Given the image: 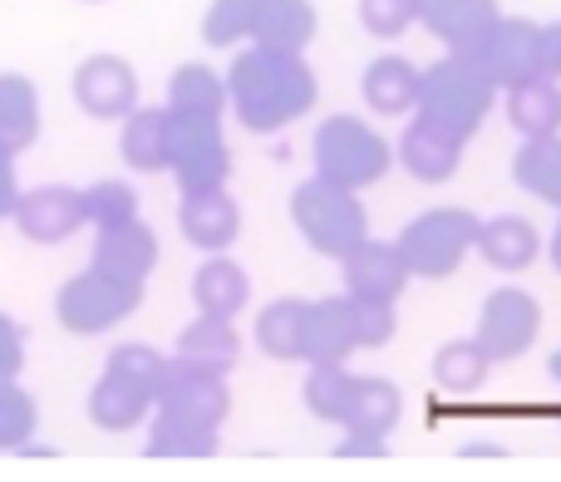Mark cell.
<instances>
[{
  "mask_svg": "<svg viewBox=\"0 0 561 482\" xmlns=\"http://www.w3.org/2000/svg\"><path fill=\"white\" fill-rule=\"evenodd\" d=\"M320 99V79L306 55L247 45L232 55L227 69V104L247 134H280L300 124Z\"/></svg>",
  "mask_w": 561,
  "mask_h": 482,
  "instance_id": "1",
  "label": "cell"
},
{
  "mask_svg": "<svg viewBox=\"0 0 561 482\" xmlns=\"http://www.w3.org/2000/svg\"><path fill=\"white\" fill-rule=\"evenodd\" d=\"M493 99H497L493 79H488L463 49H448L444 59H434V65L424 69L414 118L468 148V138H473L478 128H483V118L493 114Z\"/></svg>",
  "mask_w": 561,
  "mask_h": 482,
  "instance_id": "2",
  "label": "cell"
},
{
  "mask_svg": "<svg viewBox=\"0 0 561 482\" xmlns=\"http://www.w3.org/2000/svg\"><path fill=\"white\" fill-rule=\"evenodd\" d=\"M290 222L316 256L345 261L359 241H369V213L355 187H340L330 177H306L290 193Z\"/></svg>",
  "mask_w": 561,
  "mask_h": 482,
  "instance_id": "3",
  "label": "cell"
},
{
  "mask_svg": "<svg viewBox=\"0 0 561 482\" xmlns=\"http://www.w3.org/2000/svg\"><path fill=\"white\" fill-rule=\"evenodd\" d=\"M310 158H316V177H330L340 187H375L379 177L394 163V148L379 128H369L365 118L355 114H330L316 124V138H310Z\"/></svg>",
  "mask_w": 561,
  "mask_h": 482,
  "instance_id": "4",
  "label": "cell"
},
{
  "mask_svg": "<svg viewBox=\"0 0 561 482\" xmlns=\"http://www.w3.org/2000/svg\"><path fill=\"white\" fill-rule=\"evenodd\" d=\"M478 232L483 217H473L468 207H428L394 241L419 280H448L478 251Z\"/></svg>",
  "mask_w": 561,
  "mask_h": 482,
  "instance_id": "5",
  "label": "cell"
},
{
  "mask_svg": "<svg viewBox=\"0 0 561 482\" xmlns=\"http://www.w3.org/2000/svg\"><path fill=\"white\" fill-rule=\"evenodd\" d=\"M463 55L493 79L497 89H513L533 74H547V25L527 15H497Z\"/></svg>",
  "mask_w": 561,
  "mask_h": 482,
  "instance_id": "6",
  "label": "cell"
},
{
  "mask_svg": "<svg viewBox=\"0 0 561 482\" xmlns=\"http://www.w3.org/2000/svg\"><path fill=\"white\" fill-rule=\"evenodd\" d=\"M144 306V290L138 286H124V280L104 276V271H79V276H69L65 286H59L55 296V320L59 330H69V335H108L114 325H124L134 310Z\"/></svg>",
  "mask_w": 561,
  "mask_h": 482,
  "instance_id": "7",
  "label": "cell"
},
{
  "mask_svg": "<svg viewBox=\"0 0 561 482\" xmlns=\"http://www.w3.org/2000/svg\"><path fill=\"white\" fill-rule=\"evenodd\" d=\"M542 335V300L523 286H497L478 310V345L497 359H523Z\"/></svg>",
  "mask_w": 561,
  "mask_h": 482,
  "instance_id": "8",
  "label": "cell"
},
{
  "mask_svg": "<svg viewBox=\"0 0 561 482\" xmlns=\"http://www.w3.org/2000/svg\"><path fill=\"white\" fill-rule=\"evenodd\" d=\"M183 193L232 183V148H227L222 118H183L173 114V168Z\"/></svg>",
  "mask_w": 561,
  "mask_h": 482,
  "instance_id": "9",
  "label": "cell"
},
{
  "mask_svg": "<svg viewBox=\"0 0 561 482\" xmlns=\"http://www.w3.org/2000/svg\"><path fill=\"white\" fill-rule=\"evenodd\" d=\"M75 104L99 124H124L138 108V74L124 55H89L75 69Z\"/></svg>",
  "mask_w": 561,
  "mask_h": 482,
  "instance_id": "10",
  "label": "cell"
},
{
  "mask_svg": "<svg viewBox=\"0 0 561 482\" xmlns=\"http://www.w3.org/2000/svg\"><path fill=\"white\" fill-rule=\"evenodd\" d=\"M10 222L20 227V237L35 241V246H59V241H69L75 232H84L89 227V213H84V187H35V193L20 197L15 217Z\"/></svg>",
  "mask_w": 561,
  "mask_h": 482,
  "instance_id": "11",
  "label": "cell"
},
{
  "mask_svg": "<svg viewBox=\"0 0 561 482\" xmlns=\"http://www.w3.org/2000/svg\"><path fill=\"white\" fill-rule=\"evenodd\" d=\"M89 266L104 271V276L124 280V286H148L158 266V232L144 222V217H128V222H114V227H99L94 237V256Z\"/></svg>",
  "mask_w": 561,
  "mask_h": 482,
  "instance_id": "12",
  "label": "cell"
},
{
  "mask_svg": "<svg viewBox=\"0 0 561 482\" xmlns=\"http://www.w3.org/2000/svg\"><path fill=\"white\" fill-rule=\"evenodd\" d=\"M168 414H183L193 424L222 428L227 414H232V389H227V375H207V369H187L168 355V379L158 389V404Z\"/></svg>",
  "mask_w": 561,
  "mask_h": 482,
  "instance_id": "13",
  "label": "cell"
},
{
  "mask_svg": "<svg viewBox=\"0 0 561 482\" xmlns=\"http://www.w3.org/2000/svg\"><path fill=\"white\" fill-rule=\"evenodd\" d=\"M178 232H183L187 246L207 251V256L232 246V241L242 237V207L227 193V183L183 193V203H178Z\"/></svg>",
  "mask_w": 561,
  "mask_h": 482,
  "instance_id": "14",
  "label": "cell"
},
{
  "mask_svg": "<svg viewBox=\"0 0 561 482\" xmlns=\"http://www.w3.org/2000/svg\"><path fill=\"white\" fill-rule=\"evenodd\" d=\"M340 276H345V290L350 296H365V300H399L404 286L414 280L409 271L404 251L399 241H359L345 261H340Z\"/></svg>",
  "mask_w": 561,
  "mask_h": 482,
  "instance_id": "15",
  "label": "cell"
},
{
  "mask_svg": "<svg viewBox=\"0 0 561 482\" xmlns=\"http://www.w3.org/2000/svg\"><path fill=\"white\" fill-rule=\"evenodd\" d=\"M359 349L355 320H350V296H325L306 306V325H300V359L306 365H345Z\"/></svg>",
  "mask_w": 561,
  "mask_h": 482,
  "instance_id": "16",
  "label": "cell"
},
{
  "mask_svg": "<svg viewBox=\"0 0 561 482\" xmlns=\"http://www.w3.org/2000/svg\"><path fill=\"white\" fill-rule=\"evenodd\" d=\"M173 359L178 365H187V369H207V375H232L237 359H242L237 320L203 315V310H197V315L183 325V335H178Z\"/></svg>",
  "mask_w": 561,
  "mask_h": 482,
  "instance_id": "17",
  "label": "cell"
},
{
  "mask_svg": "<svg viewBox=\"0 0 561 482\" xmlns=\"http://www.w3.org/2000/svg\"><path fill=\"white\" fill-rule=\"evenodd\" d=\"M419 84H424V69L404 55H379V59H369L365 74H359V94H365L369 114H385V118L414 114Z\"/></svg>",
  "mask_w": 561,
  "mask_h": 482,
  "instance_id": "18",
  "label": "cell"
},
{
  "mask_svg": "<svg viewBox=\"0 0 561 482\" xmlns=\"http://www.w3.org/2000/svg\"><path fill=\"white\" fill-rule=\"evenodd\" d=\"M148 414H153V394H148L138 379L104 365V375L89 389V418H94V428H104V434H128V428H144Z\"/></svg>",
  "mask_w": 561,
  "mask_h": 482,
  "instance_id": "19",
  "label": "cell"
},
{
  "mask_svg": "<svg viewBox=\"0 0 561 482\" xmlns=\"http://www.w3.org/2000/svg\"><path fill=\"white\" fill-rule=\"evenodd\" d=\"M118 153L134 173H168L173 168V108H144L124 118V134H118Z\"/></svg>",
  "mask_w": 561,
  "mask_h": 482,
  "instance_id": "20",
  "label": "cell"
},
{
  "mask_svg": "<svg viewBox=\"0 0 561 482\" xmlns=\"http://www.w3.org/2000/svg\"><path fill=\"white\" fill-rule=\"evenodd\" d=\"M193 306L203 310V315L237 320L252 306V276H247V266H237L227 251H213V256L193 271Z\"/></svg>",
  "mask_w": 561,
  "mask_h": 482,
  "instance_id": "21",
  "label": "cell"
},
{
  "mask_svg": "<svg viewBox=\"0 0 561 482\" xmlns=\"http://www.w3.org/2000/svg\"><path fill=\"white\" fill-rule=\"evenodd\" d=\"M394 158L404 163L409 177H419V183H448V177L463 168V144H454V138H444L438 128L409 118V128L394 144Z\"/></svg>",
  "mask_w": 561,
  "mask_h": 482,
  "instance_id": "22",
  "label": "cell"
},
{
  "mask_svg": "<svg viewBox=\"0 0 561 482\" xmlns=\"http://www.w3.org/2000/svg\"><path fill=\"white\" fill-rule=\"evenodd\" d=\"M478 256L488 261L503 276H517V271H533V261L542 256V232H537L527 217H488L483 232H478Z\"/></svg>",
  "mask_w": 561,
  "mask_h": 482,
  "instance_id": "23",
  "label": "cell"
},
{
  "mask_svg": "<svg viewBox=\"0 0 561 482\" xmlns=\"http://www.w3.org/2000/svg\"><path fill=\"white\" fill-rule=\"evenodd\" d=\"M503 15L497 0H419V25L448 49H463Z\"/></svg>",
  "mask_w": 561,
  "mask_h": 482,
  "instance_id": "24",
  "label": "cell"
},
{
  "mask_svg": "<svg viewBox=\"0 0 561 482\" xmlns=\"http://www.w3.org/2000/svg\"><path fill=\"white\" fill-rule=\"evenodd\" d=\"M503 94H507V124L523 138L561 134V79L557 74H533L523 84L503 89Z\"/></svg>",
  "mask_w": 561,
  "mask_h": 482,
  "instance_id": "25",
  "label": "cell"
},
{
  "mask_svg": "<svg viewBox=\"0 0 561 482\" xmlns=\"http://www.w3.org/2000/svg\"><path fill=\"white\" fill-rule=\"evenodd\" d=\"M399 418H404V394H399L394 379L385 375H359V389H355V404H350L345 414V434L355 438H385L399 428Z\"/></svg>",
  "mask_w": 561,
  "mask_h": 482,
  "instance_id": "26",
  "label": "cell"
},
{
  "mask_svg": "<svg viewBox=\"0 0 561 482\" xmlns=\"http://www.w3.org/2000/svg\"><path fill=\"white\" fill-rule=\"evenodd\" d=\"M316 25H320V15H316L310 0H262V15H256L252 39H247V45L306 55L310 39H316Z\"/></svg>",
  "mask_w": 561,
  "mask_h": 482,
  "instance_id": "27",
  "label": "cell"
},
{
  "mask_svg": "<svg viewBox=\"0 0 561 482\" xmlns=\"http://www.w3.org/2000/svg\"><path fill=\"white\" fill-rule=\"evenodd\" d=\"M168 108L183 118H227V74L213 65H178L168 79Z\"/></svg>",
  "mask_w": 561,
  "mask_h": 482,
  "instance_id": "28",
  "label": "cell"
},
{
  "mask_svg": "<svg viewBox=\"0 0 561 482\" xmlns=\"http://www.w3.org/2000/svg\"><path fill=\"white\" fill-rule=\"evenodd\" d=\"M148 458H213L222 448V434L207 424H193L183 414L153 409L148 414V438H144Z\"/></svg>",
  "mask_w": 561,
  "mask_h": 482,
  "instance_id": "29",
  "label": "cell"
},
{
  "mask_svg": "<svg viewBox=\"0 0 561 482\" xmlns=\"http://www.w3.org/2000/svg\"><path fill=\"white\" fill-rule=\"evenodd\" d=\"M39 138V89L25 74H0V148L25 153Z\"/></svg>",
  "mask_w": 561,
  "mask_h": 482,
  "instance_id": "30",
  "label": "cell"
},
{
  "mask_svg": "<svg viewBox=\"0 0 561 482\" xmlns=\"http://www.w3.org/2000/svg\"><path fill=\"white\" fill-rule=\"evenodd\" d=\"M513 183L561 213V134L523 138V148L513 153Z\"/></svg>",
  "mask_w": 561,
  "mask_h": 482,
  "instance_id": "31",
  "label": "cell"
},
{
  "mask_svg": "<svg viewBox=\"0 0 561 482\" xmlns=\"http://www.w3.org/2000/svg\"><path fill=\"white\" fill-rule=\"evenodd\" d=\"M488 375H493V355H488L483 345L473 340H448V345H438L434 355V385L444 389V394H478V389L488 385Z\"/></svg>",
  "mask_w": 561,
  "mask_h": 482,
  "instance_id": "32",
  "label": "cell"
},
{
  "mask_svg": "<svg viewBox=\"0 0 561 482\" xmlns=\"http://www.w3.org/2000/svg\"><path fill=\"white\" fill-rule=\"evenodd\" d=\"M355 389H359V375H350L345 365H310L300 399H306V409L320 424H345L350 404H355Z\"/></svg>",
  "mask_w": 561,
  "mask_h": 482,
  "instance_id": "33",
  "label": "cell"
},
{
  "mask_svg": "<svg viewBox=\"0 0 561 482\" xmlns=\"http://www.w3.org/2000/svg\"><path fill=\"white\" fill-rule=\"evenodd\" d=\"M310 300L280 296L272 306L256 310V349L266 359H300V325H306Z\"/></svg>",
  "mask_w": 561,
  "mask_h": 482,
  "instance_id": "34",
  "label": "cell"
},
{
  "mask_svg": "<svg viewBox=\"0 0 561 482\" xmlns=\"http://www.w3.org/2000/svg\"><path fill=\"white\" fill-rule=\"evenodd\" d=\"M262 15V0H213L203 15V39L213 49H237L252 39V25Z\"/></svg>",
  "mask_w": 561,
  "mask_h": 482,
  "instance_id": "35",
  "label": "cell"
},
{
  "mask_svg": "<svg viewBox=\"0 0 561 482\" xmlns=\"http://www.w3.org/2000/svg\"><path fill=\"white\" fill-rule=\"evenodd\" d=\"M39 428L35 399L20 389V379H0V454H25Z\"/></svg>",
  "mask_w": 561,
  "mask_h": 482,
  "instance_id": "36",
  "label": "cell"
},
{
  "mask_svg": "<svg viewBox=\"0 0 561 482\" xmlns=\"http://www.w3.org/2000/svg\"><path fill=\"white\" fill-rule=\"evenodd\" d=\"M84 213H89V227H114V222H128L138 217V193L118 177H99V183L84 187Z\"/></svg>",
  "mask_w": 561,
  "mask_h": 482,
  "instance_id": "37",
  "label": "cell"
},
{
  "mask_svg": "<svg viewBox=\"0 0 561 482\" xmlns=\"http://www.w3.org/2000/svg\"><path fill=\"white\" fill-rule=\"evenodd\" d=\"M108 369H118V375H128V379H138V385L153 394V404H158V389H163V379H168V355H158L153 345H138V340H128V345H118L114 355L104 359Z\"/></svg>",
  "mask_w": 561,
  "mask_h": 482,
  "instance_id": "38",
  "label": "cell"
},
{
  "mask_svg": "<svg viewBox=\"0 0 561 482\" xmlns=\"http://www.w3.org/2000/svg\"><path fill=\"white\" fill-rule=\"evenodd\" d=\"M350 296V290H345ZM350 320H355V340L359 349H379L394 340L399 315H394V300H365V296H350Z\"/></svg>",
  "mask_w": 561,
  "mask_h": 482,
  "instance_id": "39",
  "label": "cell"
},
{
  "mask_svg": "<svg viewBox=\"0 0 561 482\" xmlns=\"http://www.w3.org/2000/svg\"><path fill=\"white\" fill-rule=\"evenodd\" d=\"M359 25L375 39H399L419 25V0H359Z\"/></svg>",
  "mask_w": 561,
  "mask_h": 482,
  "instance_id": "40",
  "label": "cell"
},
{
  "mask_svg": "<svg viewBox=\"0 0 561 482\" xmlns=\"http://www.w3.org/2000/svg\"><path fill=\"white\" fill-rule=\"evenodd\" d=\"M20 369H25V330L0 310V379H20Z\"/></svg>",
  "mask_w": 561,
  "mask_h": 482,
  "instance_id": "41",
  "label": "cell"
},
{
  "mask_svg": "<svg viewBox=\"0 0 561 482\" xmlns=\"http://www.w3.org/2000/svg\"><path fill=\"white\" fill-rule=\"evenodd\" d=\"M20 197H25V187H20V173H15V153H5V148H0V222H5V217H15Z\"/></svg>",
  "mask_w": 561,
  "mask_h": 482,
  "instance_id": "42",
  "label": "cell"
},
{
  "mask_svg": "<svg viewBox=\"0 0 561 482\" xmlns=\"http://www.w3.org/2000/svg\"><path fill=\"white\" fill-rule=\"evenodd\" d=\"M335 454H340V458H385L389 444H385V438H355V434H345V438L335 444Z\"/></svg>",
  "mask_w": 561,
  "mask_h": 482,
  "instance_id": "43",
  "label": "cell"
},
{
  "mask_svg": "<svg viewBox=\"0 0 561 482\" xmlns=\"http://www.w3.org/2000/svg\"><path fill=\"white\" fill-rule=\"evenodd\" d=\"M547 74L561 79V20L547 25Z\"/></svg>",
  "mask_w": 561,
  "mask_h": 482,
  "instance_id": "44",
  "label": "cell"
},
{
  "mask_svg": "<svg viewBox=\"0 0 561 482\" xmlns=\"http://www.w3.org/2000/svg\"><path fill=\"white\" fill-rule=\"evenodd\" d=\"M547 256H552V271L561 276V217H557V227H552V241H547Z\"/></svg>",
  "mask_w": 561,
  "mask_h": 482,
  "instance_id": "45",
  "label": "cell"
},
{
  "mask_svg": "<svg viewBox=\"0 0 561 482\" xmlns=\"http://www.w3.org/2000/svg\"><path fill=\"white\" fill-rule=\"evenodd\" d=\"M547 375H552L557 389H561V349H552V359H547Z\"/></svg>",
  "mask_w": 561,
  "mask_h": 482,
  "instance_id": "46",
  "label": "cell"
},
{
  "mask_svg": "<svg viewBox=\"0 0 561 482\" xmlns=\"http://www.w3.org/2000/svg\"><path fill=\"white\" fill-rule=\"evenodd\" d=\"M84 5H99V0H84Z\"/></svg>",
  "mask_w": 561,
  "mask_h": 482,
  "instance_id": "47",
  "label": "cell"
}]
</instances>
